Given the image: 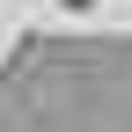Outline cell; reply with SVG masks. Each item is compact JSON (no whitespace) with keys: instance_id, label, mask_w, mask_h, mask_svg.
Returning a JSON list of instances; mask_svg holds the SVG:
<instances>
[{"instance_id":"obj_1","label":"cell","mask_w":132,"mask_h":132,"mask_svg":"<svg viewBox=\"0 0 132 132\" xmlns=\"http://www.w3.org/2000/svg\"><path fill=\"white\" fill-rule=\"evenodd\" d=\"M66 7H95V0H66Z\"/></svg>"}]
</instances>
